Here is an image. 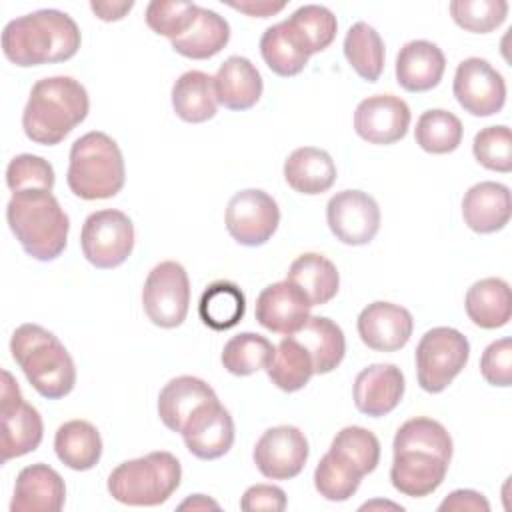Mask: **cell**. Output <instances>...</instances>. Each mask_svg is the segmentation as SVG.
Instances as JSON below:
<instances>
[{
    "mask_svg": "<svg viewBox=\"0 0 512 512\" xmlns=\"http://www.w3.org/2000/svg\"><path fill=\"white\" fill-rule=\"evenodd\" d=\"M362 478L364 476L354 466L330 450L320 458L314 470V486L318 494L330 502H344L352 498Z\"/></svg>",
    "mask_w": 512,
    "mask_h": 512,
    "instance_id": "cell-40",
    "label": "cell"
},
{
    "mask_svg": "<svg viewBox=\"0 0 512 512\" xmlns=\"http://www.w3.org/2000/svg\"><path fill=\"white\" fill-rule=\"evenodd\" d=\"M80 246L92 266L100 270L118 268L132 254L134 224L128 214L114 208L92 212L82 224Z\"/></svg>",
    "mask_w": 512,
    "mask_h": 512,
    "instance_id": "cell-9",
    "label": "cell"
},
{
    "mask_svg": "<svg viewBox=\"0 0 512 512\" xmlns=\"http://www.w3.org/2000/svg\"><path fill=\"white\" fill-rule=\"evenodd\" d=\"M80 42L74 18L56 8L18 16L2 30V52L20 68L66 62L76 56Z\"/></svg>",
    "mask_w": 512,
    "mask_h": 512,
    "instance_id": "cell-2",
    "label": "cell"
},
{
    "mask_svg": "<svg viewBox=\"0 0 512 512\" xmlns=\"http://www.w3.org/2000/svg\"><path fill=\"white\" fill-rule=\"evenodd\" d=\"M470 358L468 338L450 326L428 330L416 346V378L424 392L440 394L464 370Z\"/></svg>",
    "mask_w": 512,
    "mask_h": 512,
    "instance_id": "cell-8",
    "label": "cell"
},
{
    "mask_svg": "<svg viewBox=\"0 0 512 512\" xmlns=\"http://www.w3.org/2000/svg\"><path fill=\"white\" fill-rule=\"evenodd\" d=\"M452 20L474 34H488L504 24L508 16L506 0H452L448 4Z\"/></svg>",
    "mask_w": 512,
    "mask_h": 512,
    "instance_id": "cell-42",
    "label": "cell"
},
{
    "mask_svg": "<svg viewBox=\"0 0 512 512\" xmlns=\"http://www.w3.org/2000/svg\"><path fill=\"white\" fill-rule=\"evenodd\" d=\"M336 164L332 156L314 146H302L288 154L284 162L286 184L300 194L316 196L328 192L336 182Z\"/></svg>",
    "mask_w": 512,
    "mask_h": 512,
    "instance_id": "cell-26",
    "label": "cell"
},
{
    "mask_svg": "<svg viewBox=\"0 0 512 512\" xmlns=\"http://www.w3.org/2000/svg\"><path fill=\"white\" fill-rule=\"evenodd\" d=\"M288 282H292L312 306L330 302L340 288V274L332 260L318 252L300 254L288 268Z\"/></svg>",
    "mask_w": 512,
    "mask_h": 512,
    "instance_id": "cell-29",
    "label": "cell"
},
{
    "mask_svg": "<svg viewBox=\"0 0 512 512\" xmlns=\"http://www.w3.org/2000/svg\"><path fill=\"white\" fill-rule=\"evenodd\" d=\"M188 452L200 460H216L234 444V420L218 398L198 406L182 428Z\"/></svg>",
    "mask_w": 512,
    "mask_h": 512,
    "instance_id": "cell-16",
    "label": "cell"
},
{
    "mask_svg": "<svg viewBox=\"0 0 512 512\" xmlns=\"http://www.w3.org/2000/svg\"><path fill=\"white\" fill-rule=\"evenodd\" d=\"M404 388V374L396 364H370L356 374L352 396L358 412L380 418L400 404Z\"/></svg>",
    "mask_w": 512,
    "mask_h": 512,
    "instance_id": "cell-20",
    "label": "cell"
},
{
    "mask_svg": "<svg viewBox=\"0 0 512 512\" xmlns=\"http://www.w3.org/2000/svg\"><path fill=\"white\" fill-rule=\"evenodd\" d=\"M464 308L468 318L484 330L506 326L512 316V294L508 282L494 276L474 282L466 292Z\"/></svg>",
    "mask_w": 512,
    "mask_h": 512,
    "instance_id": "cell-27",
    "label": "cell"
},
{
    "mask_svg": "<svg viewBox=\"0 0 512 512\" xmlns=\"http://www.w3.org/2000/svg\"><path fill=\"white\" fill-rule=\"evenodd\" d=\"M512 204L508 186L492 180L470 186L462 198L464 224L478 234H492L510 222Z\"/></svg>",
    "mask_w": 512,
    "mask_h": 512,
    "instance_id": "cell-22",
    "label": "cell"
},
{
    "mask_svg": "<svg viewBox=\"0 0 512 512\" xmlns=\"http://www.w3.org/2000/svg\"><path fill=\"white\" fill-rule=\"evenodd\" d=\"M178 508H180V510H186V508H192V510H206V508H214V510H218L220 506H218V502L210 500V498H208V496H204V494H194V496L186 498Z\"/></svg>",
    "mask_w": 512,
    "mask_h": 512,
    "instance_id": "cell-51",
    "label": "cell"
},
{
    "mask_svg": "<svg viewBox=\"0 0 512 512\" xmlns=\"http://www.w3.org/2000/svg\"><path fill=\"white\" fill-rule=\"evenodd\" d=\"M462 136L464 128L460 118L442 108H430L422 112L414 128L416 144L428 154L454 152L460 146Z\"/></svg>",
    "mask_w": 512,
    "mask_h": 512,
    "instance_id": "cell-38",
    "label": "cell"
},
{
    "mask_svg": "<svg viewBox=\"0 0 512 512\" xmlns=\"http://www.w3.org/2000/svg\"><path fill=\"white\" fill-rule=\"evenodd\" d=\"M260 54L266 66L282 78L300 74L306 68L310 58L304 52V48L298 44V40L294 38V34L290 32L284 20L264 30L260 38Z\"/></svg>",
    "mask_w": 512,
    "mask_h": 512,
    "instance_id": "cell-37",
    "label": "cell"
},
{
    "mask_svg": "<svg viewBox=\"0 0 512 512\" xmlns=\"http://www.w3.org/2000/svg\"><path fill=\"white\" fill-rule=\"evenodd\" d=\"M452 92L458 104L472 116L498 114L506 104V82L484 58H466L456 66Z\"/></svg>",
    "mask_w": 512,
    "mask_h": 512,
    "instance_id": "cell-13",
    "label": "cell"
},
{
    "mask_svg": "<svg viewBox=\"0 0 512 512\" xmlns=\"http://www.w3.org/2000/svg\"><path fill=\"white\" fill-rule=\"evenodd\" d=\"M308 440L296 426H272L258 438L252 458L262 476L270 480H290L298 476L308 460Z\"/></svg>",
    "mask_w": 512,
    "mask_h": 512,
    "instance_id": "cell-15",
    "label": "cell"
},
{
    "mask_svg": "<svg viewBox=\"0 0 512 512\" xmlns=\"http://www.w3.org/2000/svg\"><path fill=\"white\" fill-rule=\"evenodd\" d=\"M54 168L48 160L36 154H18L8 162L6 184L14 192L48 190L54 188Z\"/></svg>",
    "mask_w": 512,
    "mask_h": 512,
    "instance_id": "cell-44",
    "label": "cell"
},
{
    "mask_svg": "<svg viewBox=\"0 0 512 512\" xmlns=\"http://www.w3.org/2000/svg\"><path fill=\"white\" fill-rule=\"evenodd\" d=\"M284 22L308 56L326 50L334 42L338 30L332 10L320 4H304Z\"/></svg>",
    "mask_w": 512,
    "mask_h": 512,
    "instance_id": "cell-35",
    "label": "cell"
},
{
    "mask_svg": "<svg viewBox=\"0 0 512 512\" xmlns=\"http://www.w3.org/2000/svg\"><path fill=\"white\" fill-rule=\"evenodd\" d=\"M10 352L40 396L58 400L72 392L76 384L74 360L50 330L32 322L20 324L12 332Z\"/></svg>",
    "mask_w": 512,
    "mask_h": 512,
    "instance_id": "cell-4",
    "label": "cell"
},
{
    "mask_svg": "<svg viewBox=\"0 0 512 512\" xmlns=\"http://www.w3.org/2000/svg\"><path fill=\"white\" fill-rule=\"evenodd\" d=\"M216 100L228 110L252 108L264 90L258 68L244 56H228L214 76Z\"/></svg>",
    "mask_w": 512,
    "mask_h": 512,
    "instance_id": "cell-24",
    "label": "cell"
},
{
    "mask_svg": "<svg viewBox=\"0 0 512 512\" xmlns=\"http://www.w3.org/2000/svg\"><path fill=\"white\" fill-rule=\"evenodd\" d=\"M326 222L342 244L364 246L380 230V208L368 192L342 190L328 200Z\"/></svg>",
    "mask_w": 512,
    "mask_h": 512,
    "instance_id": "cell-14",
    "label": "cell"
},
{
    "mask_svg": "<svg viewBox=\"0 0 512 512\" xmlns=\"http://www.w3.org/2000/svg\"><path fill=\"white\" fill-rule=\"evenodd\" d=\"M408 104L394 94H374L364 98L354 110V130L370 144H394L402 140L410 126Z\"/></svg>",
    "mask_w": 512,
    "mask_h": 512,
    "instance_id": "cell-17",
    "label": "cell"
},
{
    "mask_svg": "<svg viewBox=\"0 0 512 512\" xmlns=\"http://www.w3.org/2000/svg\"><path fill=\"white\" fill-rule=\"evenodd\" d=\"M198 6L194 2L152 0L146 6V24L152 32L170 40L182 36L194 22Z\"/></svg>",
    "mask_w": 512,
    "mask_h": 512,
    "instance_id": "cell-45",
    "label": "cell"
},
{
    "mask_svg": "<svg viewBox=\"0 0 512 512\" xmlns=\"http://www.w3.org/2000/svg\"><path fill=\"white\" fill-rule=\"evenodd\" d=\"M124 180V158L114 138L92 130L74 140L66 172V182L74 196L82 200L114 198L124 188Z\"/></svg>",
    "mask_w": 512,
    "mask_h": 512,
    "instance_id": "cell-6",
    "label": "cell"
},
{
    "mask_svg": "<svg viewBox=\"0 0 512 512\" xmlns=\"http://www.w3.org/2000/svg\"><path fill=\"white\" fill-rule=\"evenodd\" d=\"M182 466L178 458L166 450L118 464L108 476L110 496L126 506H158L164 504L180 486Z\"/></svg>",
    "mask_w": 512,
    "mask_h": 512,
    "instance_id": "cell-7",
    "label": "cell"
},
{
    "mask_svg": "<svg viewBox=\"0 0 512 512\" xmlns=\"http://www.w3.org/2000/svg\"><path fill=\"white\" fill-rule=\"evenodd\" d=\"M88 110V92L76 78H42L30 90L22 112V128L32 142L54 146L86 120Z\"/></svg>",
    "mask_w": 512,
    "mask_h": 512,
    "instance_id": "cell-3",
    "label": "cell"
},
{
    "mask_svg": "<svg viewBox=\"0 0 512 512\" xmlns=\"http://www.w3.org/2000/svg\"><path fill=\"white\" fill-rule=\"evenodd\" d=\"M218 398L208 382L196 376H176L158 394V416L172 432H182L192 412L208 400Z\"/></svg>",
    "mask_w": 512,
    "mask_h": 512,
    "instance_id": "cell-25",
    "label": "cell"
},
{
    "mask_svg": "<svg viewBox=\"0 0 512 512\" xmlns=\"http://www.w3.org/2000/svg\"><path fill=\"white\" fill-rule=\"evenodd\" d=\"M310 354L314 374H328L340 366L346 354V338L342 328L326 316H310L304 326L290 334Z\"/></svg>",
    "mask_w": 512,
    "mask_h": 512,
    "instance_id": "cell-28",
    "label": "cell"
},
{
    "mask_svg": "<svg viewBox=\"0 0 512 512\" xmlns=\"http://www.w3.org/2000/svg\"><path fill=\"white\" fill-rule=\"evenodd\" d=\"M228 234L242 246L266 244L280 224V208L276 200L258 188L236 192L224 212Z\"/></svg>",
    "mask_w": 512,
    "mask_h": 512,
    "instance_id": "cell-12",
    "label": "cell"
},
{
    "mask_svg": "<svg viewBox=\"0 0 512 512\" xmlns=\"http://www.w3.org/2000/svg\"><path fill=\"white\" fill-rule=\"evenodd\" d=\"M452 448V438L438 420L426 416L406 420L392 442V486L410 498L432 494L446 478Z\"/></svg>",
    "mask_w": 512,
    "mask_h": 512,
    "instance_id": "cell-1",
    "label": "cell"
},
{
    "mask_svg": "<svg viewBox=\"0 0 512 512\" xmlns=\"http://www.w3.org/2000/svg\"><path fill=\"white\" fill-rule=\"evenodd\" d=\"M66 500L62 476L48 464H30L16 476L10 512H60Z\"/></svg>",
    "mask_w": 512,
    "mask_h": 512,
    "instance_id": "cell-21",
    "label": "cell"
},
{
    "mask_svg": "<svg viewBox=\"0 0 512 512\" xmlns=\"http://www.w3.org/2000/svg\"><path fill=\"white\" fill-rule=\"evenodd\" d=\"M132 8H134L132 0H124V2H90V10L96 14V18H100L104 22L122 20Z\"/></svg>",
    "mask_w": 512,
    "mask_h": 512,
    "instance_id": "cell-50",
    "label": "cell"
},
{
    "mask_svg": "<svg viewBox=\"0 0 512 512\" xmlns=\"http://www.w3.org/2000/svg\"><path fill=\"white\" fill-rule=\"evenodd\" d=\"M246 312V298L238 284L230 280L212 282L200 296L198 314L200 320L212 330H230L234 328Z\"/></svg>",
    "mask_w": 512,
    "mask_h": 512,
    "instance_id": "cell-33",
    "label": "cell"
},
{
    "mask_svg": "<svg viewBox=\"0 0 512 512\" xmlns=\"http://www.w3.org/2000/svg\"><path fill=\"white\" fill-rule=\"evenodd\" d=\"M230 8L244 12L248 16H258V18H268L278 14L280 10L286 8V2H270V0H244V2H228Z\"/></svg>",
    "mask_w": 512,
    "mask_h": 512,
    "instance_id": "cell-49",
    "label": "cell"
},
{
    "mask_svg": "<svg viewBox=\"0 0 512 512\" xmlns=\"http://www.w3.org/2000/svg\"><path fill=\"white\" fill-rule=\"evenodd\" d=\"M286 492L274 484H254L246 488L240 498V508L244 512H282L286 510Z\"/></svg>",
    "mask_w": 512,
    "mask_h": 512,
    "instance_id": "cell-47",
    "label": "cell"
},
{
    "mask_svg": "<svg viewBox=\"0 0 512 512\" xmlns=\"http://www.w3.org/2000/svg\"><path fill=\"white\" fill-rule=\"evenodd\" d=\"M472 152L478 164L494 172L512 170V136L510 128L504 124L486 126L476 132L472 142Z\"/></svg>",
    "mask_w": 512,
    "mask_h": 512,
    "instance_id": "cell-43",
    "label": "cell"
},
{
    "mask_svg": "<svg viewBox=\"0 0 512 512\" xmlns=\"http://www.w3.org/2000/svg\"><path fill=\"white\" fill-rule=\"evenodd\" d=\"M190 304V280L176 260L156 264L142 288V308L148 320L160 328H176L186 320Z\"/></svg>",
    "mask_w": 512,
    "mask_h": 512,
    "instance_id": "cell-10",
    "label": "cell"
},
{
    "mask_svg": "<svg viewBox=\"0 0 512 512\" xmlns=\"http://www.w3.org/2000/svg\"><path fill=\"white\" fill-rule=\"evenodd\" d=\"M352 70L366 82H376L384 70V42L368 22H356L348 28L342 44Z\"/></svg>",
    "mask_w": 512,
    "mask_h": 512,
    "instance_id": "cell-36",
    "label": "cell"
},
{
    "mask_svg": "<svg viewBox=\"0 0 512 512\" xmlns=\"http://www.w3.org/2000/svg\"><path fill=\"white\" fill-rule=\"evenodd\" d=\"M330 452L338 454L362 476L376 470L380 462V442L374 432L362 426H346L332 438Z\"/></svg>",
    "mask_w": 512,
    "mask_h": 512,
    "instance_id": "cell-41",
    "label": "cell"
},
{
    "mask_svg": "<svg viewBox=\"0 0 512 512\" xmlns=\"http://www.w3.org/2000/svg\"><path fill=\"white\" fill-rule=\"evenodd\" d=\"M440 512H446V510H472V512H488L490 510V504L486 500L484 494L476 492V490H468V488H460V490H454L450 492L438 506Z\"/></svg>",
    "mask_w": 512,
    "mask_h": 512,
    "instance_id": "cell-48",
    "label": "cell"
},
{
    "mask_svg": "<svg viewBox=\"0 0 512 512\" xmlns=\"http://www.w3.org/2000/svg\"><path fill=\"white\" fill-rule=\"evenodd\" d=\"M6 222L34 260H56L66 248L70 220L48 190L14 192L6 204Z\"/></svg>",
    "mask_w": 512,
    "mask_h": 512,
    "instance_id": "cell-5",
    "label": "cell"
},
{
    "mask_svg": "<svg viewBox=\"0 0 512 512\" xmlns=\"http://www.w3.org/2000/svg\"><path fill=\"white\" fill-rule=\"evenodd\" d=\"M274 346L266 336L254 332H240L232 336L222 348V366L234 376H250L268 366Z\"/></svg>",
    "mask_w": 512,
    "mask_h": 512,
    "instance_id": "cell-39",
    "label": "cell"
},
{
    "mask_svg": "<svg viewBox=\"0 0 512 512\" xmlns=\"http://www.w3.org/2000/svg\"><path fill=\"white\" fill-rule=\"evenodd\" d=\"M0 418L2 464H6L12 458H20L28 452H34L40 446L44 436L42 416L32 404L24 400L16 378L8 370H2Z\"/></svg>",
    "mask_w": 512,
    "mask_h": 512,
    "instance_id": "cell-11",
    "label": "cell"
},
{
    "mask_svg": "<svg viewBox=\"0 0 512 512\" xmlns=\"http://www.w3.org/2000/svg\"><path fill=\"white\" fill-rule=\"evenodd\" d=\"M360 340L376 352H396L404 348L412 336V314L394 302L376 300L362 308L356 320Z\"/></svg>",
    "mask_w": 512,
    "mask_h": 512,
    "instance_id": "cell-18",
    "label": "cell"
},
{
    "mask_svg": "<svg viewBox=\"0 0 512 512\" xmlns=\"http://www.w3.org/2000/svg\"><path fill=\"white\" fill-rule=\"evenodd\" d=\"M310 308L308 298L292 282L282 280L266 286L258 294L254 316L266 330L290 336L310 318Z\"/></svg>",
    "mask_w": 512,
    "mask_h": 512,
    "instance_id": "cell-19",
    "label": "cell"
},
{
    "mask_svg": "<svg viewBox=\"0 0 512 512\" xmlns=\"http://www.w3.org/2000/svg\"><path fill=\"white\" fill-rule=\"evenodd\" d=\"M372 506H382V502H372V504H364V506H362V510H366V508H372ZM384 506H394V508H402V506H396V504H390V502H384Z\"/></svg>",
    "mask_w": 512,
    "mask_h": 512,
    "instance_id": "cell-52",
    "label": "cell"
},
{
    "mask_svg": "<svg viewBox=\"0 0 512 512\" xmlns=\"http://www.w3.org/2000/svg\"><path fill=\"white\" fill-rule=\"evenodd\" d=\"M480 374L490 386L508 388L512 384V340L500 338L486 346L480 358Z\"/></svg>",
    "mask_w": 512,
    "mask_h": 512,
    "instance_id": "cell-46",
    "label": "cell"
},
{
    "mask_svg": "<svg viewBox=\"0 0 512 512\" xmlns=\"http://www.w3.org/2000/svg\"><path fill=\"white\" fill-rule=\"evenodd\" d=\"M172 108L176 116L190 124H200L216 116L218 100L214 78L202 70H188L172 86Z\"/></svg>",
    "mask_w": 512,
    "mask_h": 512,
    "instance_id": "cell-32",
    "label": "cell"
},
{
    "mask_svg": "<svg viewBox=\"0 0 512 512\" xmlns=\"http://www.w3.org/2000/svg\"><path fill=\"white\" fill-rule=\"evenodd\" d=\"M54 450L64 466L84 472L100 462L102 438L88 420H68L54 434Z\"/></svg>",
    "mask_w": 512,
    "mask_h": 512,
    "instance_id": "cell-31",
    "label": "cell"
},
{
    "mask_svg": "<svg viewBox=\"0 0 512 512\" xmlns=\"http://www.w3.org/2000/svg\"><path fill=\"white\" fill-rule=\"evenodd\" d=\"M268 378L284 392L302 390L314 376V364L306 348L294 338L286 336L274 346V354L266 366Z\"/></svg>",
    "mask_w": 512,
    "mask_h": 512,
    "instance_id": "cell-34",
    "label": "cell"
},
{
    "mask_svg": "<svg viewBox=\"0 0 512 512\" xmlns=\"http://www.w3.org/2000/svg\"><path fill=\"white\" fill-rule=\"evenodd\" d=\"M444 52L430 40H410L396 56V82L406 92H428L444 76Z\"/></svg>",
    "mask_w": 512,
    "mask_h": 512,
    "instance_id": "cell-23",
    "label": "cell"
},
{
    "mask_svg": "<svg viewBox=\"0 0 512 512\" xmlns=\"http://www.w3.org/2000/svg\"><path fill=\"white\" fill-rule=\"evenodd\" d=\"M230 40V24L214 10L198 6L192 26L178 38L170 40L172 50L184 58L208 60L216 56Z\"/></svg>",
    "mask_w": 512,
    "mask_h": 512,
    "instance_id": "cell-30",
    "label": "cell"
}]
</instances>
